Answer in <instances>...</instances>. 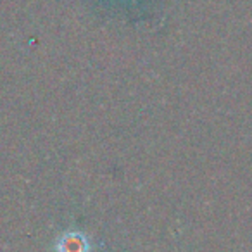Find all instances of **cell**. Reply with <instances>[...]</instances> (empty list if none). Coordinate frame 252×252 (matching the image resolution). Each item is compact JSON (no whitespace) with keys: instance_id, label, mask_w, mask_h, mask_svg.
<instances>
[{"instance_id":"obj_2","label":"cell","mask_w":252,"mask_h":252,"mask_svg":"<svg viewBox=\"0 0 252 252\" xmlns=\"http://www.w3.org/2000/svg\"><path fill=\"white\" fill-rule=\"evenodd\" d=\"M59 252H85L83 249V242L78 240L76 237L69 235V237H64L63 240L59 242Z\"/></svg>"},{"instance_id":"obj_1","label":"cell","mask_w":252,"mask_h":252,"mask_svg":"<svg viewBox=\"0 0 252 252\" xmlns=\"http://www.w3.org/2000/svg\"><path fill=\"white\" fill-rule=\"evenodd\" d=\"M97 2L105 12L116 18H125L126 21L145 19V16L151 14L152 7V0H97Z\"/></svg>"}]
</instances>
